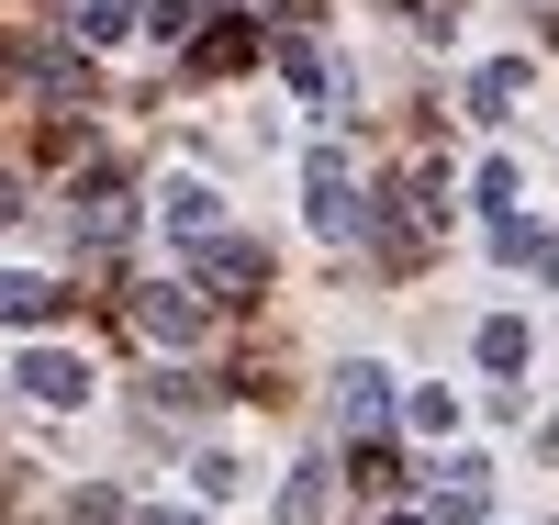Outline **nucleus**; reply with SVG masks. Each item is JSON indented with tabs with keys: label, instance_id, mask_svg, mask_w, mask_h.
<instances>
[{
	"label": "nucleus",
	"instance_id": "f257e3e1",
	"mask_svg": "<svg viewBox=\"0 0 559 525\" xmlns=\"http://www.w3.org/2000/svg\"><path fill=\"white\" fill-rule=\"evenodd\" d=\"M302 190H313V224H324V235H358V224H369V202H358V179H347V157H324V146H313Z\"/></svg>",
	"mask_w": 559,
	"mask_h": 525
},
{
	"label": "nucleus",
	"instance_id": "f03ea898",
	"mask_svg": "<svg viewBox=\"0 0 559 525\" xmlns=\"http://www.w3.org/2000/svg\"><path fill=\"white\" fill-rule=\"evenodd\" d=\"M23 392H34V403H90V369H79L68 347H34V358H23Z\"/></svg>",
	"mask_w": 559,
	"mask_h": 525
},
{
	"label": "nucleus",
	"instance_id": "7ed1b4c3",
	"mask_svg": "<svg viewBox=\"0 0 559 525\" xmlns=\"http://www.w3.org/2000/svg\"><path fill=\"white\" fill-rule=\"evenodd\" d=\"M157 213H168V235H213V224H224L202 179H168V190H157Z\"/></svg>",
	"mask_w": 559,
	"mask_h": 525
},
{
	"label": "nucleus",
	"instance_id": "20e7f679",
	"mask_svg": "<svg viewBox=\"0 0 559 525\" xmlns=\"http://www.w3.org/2000/svg\"><path fill=\"white\" fill-rule=\"evenodd\" d=\"M45 313H57V279H34V269L0 279V324H45Z\"/></svg>",
	"mask_w": 559,
	"mask_h": 525
},
{
	"label": "nucleus",
	"instance_id": "39448f33",
	"mask_svg": "<svg viewBox=\"0 0 559 525\" xmlns=\"http://www.w3.org/2000/svg\"><path fill=\"white\" fill-rule=\"evenodd\" d=\"M336 414H347V425H381V414H392V392H381V369H369V358L336 380Z\"/></svg>",
	"mask_w": 559,
	"mask_h": 525
},
{
	"label": "nucleus",
	"instance_id": "423d86ee",
	"mask_svg": "<svg viewBox=\"0 0 559 525\" xmlns=\"http://www.w3.org/2000/svg\"><path fill=\"white\" fill-rule=\"evenodd\" d=\"M526 358H537V336H526L515 313H492V324H481V369H526Z\"/></svg>",
	"mask_w": 559,
	"mask_h": 525
},
{
	"label": "nucleus",
	"instance_id": "0eeeda50",
	"mask_svg": "<svg viewBox=\"0 0 559 525\" xmlns=\"http://www.w3.org/2000/svg\"><path fill=\"white\" fill-rule=\"evenodd\" d=\"M515 90H526V68L503 57V68H481V90H471V112H503V102H515Z\"/></svg>",
	"mask_w": 559,
	"mask_h": 525
},
{
	"label": "nucleus",
	"instance_id": "6e6552de",
	"mask_svg": "<svg viewBox=\"0 0 559 525\" xmlns=\"http://www.w3.org/2000/svg\"><path fill=\"white\" fill-rule=\"evenodd\" d=\"M191 324H202V313L179 302V291H157V302H146V336H157V347H168V336H191Z\"/></svg>",
	"mask_w": 559,
	"mask_h": 525
},
{
	"label": "nucleus",
	"instance_id": "1a4fd4ad",
	"mask_svg": "<svg viewBox=\"0 0 559 525\" xmlns=\"http://www.w3.org/2000/svg\"><path fill=\"white\" fill-rule=\"evenodd\" d=\"M313 514H324V481H313V469H302V481L280 492V525H313Z\"/></svg>",
	"mask_w": 559,
	"mask_h": 525
},
{
	"label": "nucleus",
	"instance_id": "9d476101",
	"mask_svg": "<svg viewBox=\"0 0 559 525\" xmlns=\"http://www.w3.org/2000/svg\"><path fill=\"white\" fill-rule=\"evenodd\" d=\"M146 525H202V514H146Z\"/></svg>",
	"mask_w": 559,
	"mask_h": 525
}]
</instances>
